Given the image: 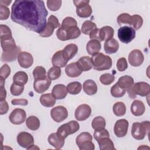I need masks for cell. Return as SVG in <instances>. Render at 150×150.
I'll list each match as a JSON object with an SVG mask.
<instances>
[{"instance_id": "obj_1", "label": "cell", "mask_w": 150, "mask_h": 150, "mask_svg": "<svg viewBox=\"0 0 150 150\" xmlns=\"http://www.w3.org/2000/svg\"><path fill=\"white\" fill-rule=\"evenodd\" d=\"M48 12L40 0H16L11 8V18L27 29L40 33L46 24Z\"/></svg>"}, {"instance_id": "obj_2", "label": "cell", "mask_w": 150, "mask_h": 150, "mask_svg": "<svg viewBox=\"0 0 150 150\" xmlns=\"http://www.w3.org/2000/svg\"><path fill=\"white\" fill-rule=\"evenodd\" d=\"M94 69L103 71L110 69L112 66V59L102 53H98L91 57Z\"/></svg>"}, {"instance_id": "obj_3", "label": "cell", "mask_w": 150, "mask_h": 150, "mask_svg": "<svg viewBox=\"0 0 150 150\" xmlns=\"http://www.w3.org/2000/svg\"><path fill=\"white\" fill-rule=\"evenodd\" d=\"M129 97L134 99L137 95L145 97L150 93V86L147 83L141 81L133 84L127 90Z\"/></svg>"}, {"instance_id": "obj_4", "label": "cell", "mask_w": 150, "mask_h": 150, "mask_svg": "<svg viewBox=\"0 0 150 150\" xmlns=\"http://www.w3.org/2000/svg\"><path fill=\"white\" fill-rule=\"evenodd\" d=\"M149 122L148 121L142 122H134L131 129L132 137L137 140L143 139L146 134L149 135Z\"/></svg>"}, {"instance_id": "obj_5", "label": "cell", "mask_w": 150, "mask_h": 150, "mask_svg": "<svg viewBox=\"0 0 150 150\" xmlns=\"http://www.w3.org/2000/svg\"><path fill=\"white\" fill-rule=\"evenodd\" d=\"M56 33L57 38L60 40L66 41L79 38L81 34V30L77 26L67 29H63L59 27Z\"/></svg>"}, {"instance_id": "obj_6", "label": "cell", "mask_w": 150, "mask_h": 150, "mask_svg": "<svg viewBox=\"0 0 150 150\" xmlns=\"http://www.w3.org/2000/svg\"><path fill=\"white\" fill-rule=\"evenodd\" d=\"M93 137L87 132H83L77 135L76 142L80 150H94V144L92 142Z\"/></svg>"}, {"instance_id": "obj_7", "label": "cell", "mask_w": 150, "mask_h": 150, "mask_svg": "<svg viewBox=\"0 0 150 150\" xmlns=\"http://www.w3.org/2000/svg\"><path fill=\"white\" fill-rule=\"evenodd\" d=\"M79 128V124L77 121L73 120L59 127L57 129V133L64 138H66L68 135L76 132Z\"/></svg>"}, {"instance_id": "obj_8", "label": "cell", "mask_w": 150, "mask_h": 150, "mask_svg": "<svg viewBox=\"0 0 150 150\" xmlns=\"http://www.w3.org/2000/svg\"><path fill=\"white\" fill-rule=\"evenodd\" d=\"M118 38L124 43H129L135 38V30L130 26H124L118 30Z\"/></svg>"}, {"instance_id": "obj_9", "label": "cell", "mask_w": 150, "mask_h": 150, "mask_svg": "<svg viewBox=\"0 0 150 150\" xmlns=\"http://www.w3.org/2000/svg\"><path fill=\"white\" fill-rule=\"evenodd\" d=\"M50 116L55 122H60L67 118L68 111L63 106H56L51 110Z\"/></svg>"}, {"instance_id": "obj_10", "label": "cell", "mask_w": 150, "mask_h": 150, "mask_svg": "<svg viewBox=\"0 0 150 150\" xmlns=\"http://www.w3.org/2000/svg\"><path fill=\"white\" fill-rule=\"evenodd\" d=\"M26 118V114L23 109L15 108L9 116L10 122L15 125H20L23 123Z\"/></svg>"}, {"instance_id": "obj_11", "label": "cell", "mask_w": 150, "mask_h": 150, "mask_svg": "<svg viewBox=\"0 0 150 150\" xmlns=\"http://www.w3.org/2000/svg\"><path fill=\"white\" fill-rule=\"evenodd\" d=\"M128 125V121L125 119H120L117 120L114 127V132L115 135L119 138L125 137L127 134Z\"/></svg>"}, {"instance_id": "obj_12", "label": "cell", "mask_w": 150, "mask_h": 150, "mask_svg": "<svg viewBox=\"0 0 150 150\" xmlns=\"http://www.w3.org/2000/svg\"><path fill=\"white\" fill-rule=\"evenodd\" d=\"M91 107L86 104H81L76 108L74 112V116L77 121H84L87 120L91 115Z\"/></svg>"}, {"instance_id": "obj_13", "label": "cell", "mask_w": 150, "mask_h": 150, "mask_svg": "<svg viewBox=\"0 0 150 150\" xmlns=\"http://www.w3.org/2000/svg\"><path fill=\"white\" fill-rule=\"evenodd\" d=\"M144 60V55L142 52L139 49L132 50L128 55V62L129 64L134 67L141 66Z\"/></svg>"}, {"instance_id": "obj_14", "label": "cell", "mask_w": 150, "mask_h": 150, "mask_svg": "<svg viewBox=\"0 0 150 150\" xmlns=\"http://www.w3.org/2000/svg\"><path fill=\"white\" fill-rule=\"evenodd\" d=\"M17 142L21 146L27 149L33 144L34 138L30 134L26 132H21L17 136Z\"/></svg>"}, {"instance_id": "obj_15", "label": "cell", "mask_w": 150, "mask_h": 150, "mask_svg": "<svg viewBox=\"0 0 150 150\" xmlns=\"http://www.w3.org/2000/svg\"><path fill=\"white\" fill-rule=\"evenodd\" d=\"M1 45L3 52L12 51L18 47L12 35H4L1 36Z\"/></svg>"}, {"instance_id": "obj_16", "label": "cell", "mask_w": 150, "mask_h": 150, "mask_svg": "<svg viewBox=\"0 0 150 150\" xmlns=\"http://www.w3.org/2000/svg\"><path fill=\"white\" fill-rule=\"evenodd\" d=\"M18 62L21 67L27 69L33 64V58L30 53L26 52H22L18 56Z\"/></svg>"}, {"instance_id": "obj_17", "label": "cell", "mask_w": 150, "mask_h": 150, "mask_svg": "<svg viewBox=\"0 0 150 150\" xmlns=\"http://www.w3.org/2000/svg\"><path fill=\"white\" fill-rule=\"evenodd\" d=\"M51 84V80L47 77L45 79L35 80L33 82V88L36 92L43 93L49 88Z\"/></svg>"}, {"instance_id": "obj_18", "label": "cell", "mask_w": 150, "mask_h": 150, "mask_svg": "<svg viewBox=\"0 0 150 150\" xmlns=\"http://www.w3.org/2000/svg\"><path fill=\"white\" fill-rule=\"evenodd\" d=\"M64 139L57 132H53L49 135L47 140L49 143L54 148L59 149L64 146Z\"/></svg>"}, {"instance_id": "obj_19", "label": "cell", "mask_w": 150, "mask_h": 150, "mask_svg": "<svg viewBox=\"0 0 150 150\" xmlns=\"http://www.w3.org/2000/svg\"><path fill=\"white\" fill-rule=\"evenodd\" d=\"M67 87L62 84L55 85L52 91V94L57 100L64 98L67 95Z\"/></svg>"}, {"instance_id": "obj_20", "label": "cell", "mask_w": 150, "mask_h": 150, "mask_svg": "<svg viewBox=\"0 0 150 150\" xmlns=\"http://www.w3.org/2000/svg\"><path fill=\"white\" fill-rule=\"evenodd\" d=\"M68 61L66 60L63 54V51L59 50L56 52L53 56L52 63L54 66L58 67H64L67 63Z\"/></svg>"}, {"instance_id": "obj_21", "label": "cell", "mask_w": 150, "mask_h": 150, "mask_svg": "<svg viewBox=\"0 0 150 150\" xmlns=\"http://www.w3.org/2000/svg\"><path fill=\"white\" fill-rule=\"evenodd\" d=\"M63 54L66 60L69 62V60L71 59L77 53L78 47L74 43H70L67 45L62 50Z\"/></svg>"}, {"instance_id": "obj_22", "label": "cell", "mask_w": 150, "mask_h": 150, "mask_svg": "<svg viewBox=\"0 0 150 150\" xmlns=\"http://www.w3.org/2000/svg\"><path fill=\"white\" fill-rule=\"evenodd\" d=\"M145 107L142 101L140 100H134L131 105V111L135 116H141L144 114Z\"/></svg>"}, {"instance_id": "obj_23", "label": "cell", "mask_w": 150, "mask_h": 150, "mask_svg": "<svg viewBox=\"0 0 150 150\" xmlns=\"http://www.w3.org/2000/svg\"><path fill=\"white\" fill-rule=\"evenodd\" d=\"M21 48L18 46V47L13 50L9 52H3L1 57L2 62H11L15 61L21 53Z\"/></svg>"}, {"instance_id": "obj_24", "label": "cell", "mask_w": 150, "mask_h": 150, "mask_svg": "<svg viewBox=\"0 0 150 150\" xmlns=\"http://www.w3.org/2000/svg\"><path fill=\"white\" fill-rule=\"evenodd\" d=\"M83 71L80 69V68L77 65L76 63H71L69 64L66 66L65 73L66 75L70 77H79Z\"/></svg>"}, {"instance_id": "obj_25", "label": "cell", "mask_w": 150, "mask_h": 150, "mask_svg": "<svg viewBox=\"0 0 150 150\" xmlns=\"http://www.w3.org/2000/svg\"><path fill=\"white\" fill-rule=\"evenodd\" d=\"M76 63L80 69L83 71H88L93 67L91 58L89 56H83L80 57Z\"/></svg>"}, {"instance_id": "obj_26", "label": "cell", "mask_w": 150, "mask_h": 150, "mask_svg": "<svg viewBox=\"0 0 150 150\" xmlns=\"http://www.w3.org/2000/svg\"><path fill=\"white\" fill-rule=\"evenodd\" d=\"M104 50L107 54H112L116 53L119 48L118 41L114 38L109 39L104 43Z\"/></svg>"}, {"instance_id": "obj_27", "label": "cell", "mask_w": 150, "mask_h": 150, "mask_svg": "<svg viewBox=\"0 0 150 150\" xmlns=\"http://www.w3.org/2000/svg\"><path fill=\"white\" fill-rule=\"evenodd\" d=\"M101 47V43L97 40H91L86 45V50L90 55H94L99 52Z\"/></svg>"}, {"instance_id": "obj_28", "label": "cell", "mask_w": 150, "mask_h": 150, "mask_svg": "<svg viewBox=\"0 0 150 150\" xmlns=\"http://www.w3.org/2000/svg\"><path fill=\"white\" fill-rule=\"evenodd\" d=\"M83 90L89 96L95 94L97 91L96 83L93 80H87L83 83Z\"/></svg>"}, {"instance_id": "obj_29", "label": "cell", "mask_w": 150, "mask_h": 150, "mask_svg": "<svg viewBox=\"0 0 150 150\" xmlns=\"http://www.w3.org/2000/svg\"><path fill=\"white\" fill-rule=\"evenodd\" d=\"M40 102L44 107H52L56 103V98L52 93L43 94L40 97Z\"/></svg>"}, {"instance_id": "obj_30", "label": "cell", "mask_w": 150, "mask_h": 150, "mask_svg": "<svg viewBox=\"0 0 150 150\" xmlns=\"http://www.w3.org/2000/svg\"><path fill=\"white\" fill-rule=\"evenodd\" d=\"M101 150H115L114 143L110 137H104L97 141Z\"/></svg>"}, {"instance_id": "obj_31", "label": "cell", "mask_w": 150, "mask_h": 150, "mask_svg": "<svg viewBox=\"0 0 150 150\" xmlns=\"http://www.w3.org/2000/svg\"><path fill=\"white\" fill-rule=\"evenodd\" d=\"M117 83L120 87L127 90L134 84V79L131 76L125 75L120 77Z\"/></svg>"}, {"instance_id": "obj_32", "label": "cell", "mask_w": 150, "mask_h": 150, "mask_svg": "<svg viewBox=\"0 0 150 150\" xmlns=\"http://www.w3.org/2000/svg\"><path fill=\"white\" fill-rule=\"evenodd\" d=\"M28 80V74L22 71L16 72L13 76V83L24 86L26 84Z\"/></svg>"}, {"instance_id": "obj_33", "label": "cell", "mask_w": 150, "mask_h": 150, "mask_svg": "<svg viewBox=\"0 0 150 150\" xmlns=\"http://www.w3.org/2000/svg\"><path fill=\"white\" fill-rule=\"evenodd\" d=\"M106 125L105 119L101 116H97L93 118L91 122L92 128L95 131H99L105 128Z\"/></svg>"}, {"instance_id": "obj_34", "label": "cell", "mask_w": 150, "mask_h": 150, "mask_svg": "<svg viewBox=\"0 0 150 150\" xmlns=\"http://www.w3.org/2000/svg\"><path fill=\"white\" fill-rule=\"evenodd\" d=\"M77 15L80 18L89 17L92 13V8L89 4H85L77 8Z\"/></svg>"}, {"instance_id": "obj_35", "label": "cell", "mask_w": 150, "mask_h": 150, "mask_svg": "<svg viewBox=\"0 0 150 150\" xmlns=\"http://www.w3.org/2000/svg\"><path fill=\"white\" fill-rule=\"evenodd\" d=\"M100 33H101V38L102 41L103 40L107 41L113 38L114 30L111 26H105L102 27L100 29Z\"/></svg>"}, {"instance_id": "obj_36", "label": "cell", "mask_w": 150, "mask_h": 150, "mask_svg": "<svg viewBox=\"0 0 150 150\" xmlns=\"http://www.w3.org/2000/svg\"><path fill=\"white\" fill-rule=\"evenodd\" d=\"M26 125L30 130L36 131L40 127V121L36 116L32 115L26 119Z\"/></svg>"}, {"instance_id": "obj_37", "label": "cell", "mask_w": 150, "mask_h": 150, "mask_svg": "<svg viewBox=\"0 0 150 150\" xmlns=\"http://www.w3.org/2000/svg\"><path fill=\"white\" fill-rule=\"evenodd\" d=\"M97 28V26L95 23L91 21H86L83 22L81 28V32L84 35H89L90 33L95 29Z\"/></svg>"}, {"instance_id": "obj_38", "label": "cell", "mask_w": 150, "mask_h": 150, "mask_svg": "<svg viewBox=\"0 0 150 150\" xmlns=\"http://www.w3.org/2000/svg\"><path fill=\"white\" fill-rule=\"evenodd\" d=\"M67 91L72 95H76L80 93L81 90V84L78 81H73L69 83L67 86Z\"/></svg>"}, {"instance_id": "obj_39", "label": "cell", "mask_w": 150, "mask_h": 150, "mask_svg": "<svg viewBox=\"0 0 150 150\" xmlns=\"http://www.w3.org/2000/svg\"><path fill=\"white\" fill-rule=\"evenodd\" d=\"M114 114L118 117L124 115L126 112V106L122 102H117L115 103L112 107Z\"/></svg>"}, {"instance_id": "obj_40", "label": "cell", "mask_w": 150, "mask_h": 150, "mask_svg": "<svg viewBox=\"0 0 150 150\" xmlns=\"http://www.w3.org/2000/svg\"><path fill=\"white\" fill-rule=\"evenodd\" d=\"M55 28H56L54 26V25H53L51 22L47 21V22L46 23L43 29L40 32L39 35L41 37L48 38L53 34Z\"/></svg>"}, {"instance_id": "obj_41", "label": "cell", "mask_w": 150, "mask_h": 150, "mask_svg": "<svg viewBox=\"0 0 150 150\" xmlns=\"http://www.w3.org/2000/svg\"><path fill=\"white\" fill-rule=\"evenodd\" d=\"M33 76L35 80L45 79L47 77L46 69L42 66H37L33 71Z\"/></svg>"}, {"instance_id": "obj_42", "label": "cell", "mask_w": 150, "mask_h": 150, "mask_svg": "<svg viewBox=\"0 0 150 150\" xmlns=\"http://www.w3.org/2000/svg\"><path fill=\"white\" fill-rule=\"evenodd\" d=\"M47 77L50 80H54L60 77L61 76V70L60 67L53 66L49 69L47 71Z\"/></svg>"}, {"instance_id": "obj_43", "label": "cell", "mask_w": 150, "mask_h": 150, "mask_svg": "<svg viewBox=\"0 0 150 150\" xmlns=\"http://www.w3.org/2000/svg\"><path fill=\"white\" fill-rule=\"evenodd\" d=\"M126 91V90L120 87L117 83L111 88V94L112 96L116 98L122 97L125 94Z\"/></svg>"}, {"instance_id": "obj_44", "label": "cell", "mask_w": 150, "mask_h": 150, "mask_svg": "<svg viewBox=\"0 0 150 150\" xmlns=\"http://www.w3.org/2000/svg\"><path fill=\"white\" fill-rule=\"evenodd\" d=\"M131 27L135 30H138L143 24V19L142 18L138 15H134L131 16Z\"/></svg>"}, {"instance_id": "obj_45", "label": "cell", "mask_w": 150, "mask_h": 150, "mask_svg": "<svg viewBox=\"0 0 150 150\" xmlns=\"http://www.w3.org/2000/svg\"><path fill=\"white\" fill-rule=\"evenodd\" d=\"M132 17L128 13H124L120 14L117 19V22L119 25H122V24H128L131 26Z\"/></svg>"}, {"instance_id": "obj_46", "label": "cell", "mask_w": 150, "mask_h": 150, "mask_svg": "<svg viewBox=\"0 0 150 150\" xmlns=\"http://www.w3.org/2000/svg\"><path fill=\"white\" fill-rule=\"evenodd\" d=\"M77 26V21L75 20V19H74L72 17L68 16L65 18L63 19V21H62L61 26L60 27L63 29H67L73 26Z\"/></svg>"}, {"instance_id": "obj_47", "label": "cell", "mask_w": 150, "mask_h": 150, "mask_svg": "<svg viewBox=\"0 0 150 150\" xmlns=\"http://www.w3.org/2000/svg\"><path fill=\"white\" fill-rule=\"evenodd\" d=\"M115 79V76L110 73H105L102 74L100 77V82L104 85H110Z\"/></svg>"}, {"instance_id": "obj_48", "label": "cell", "mask_w": 150, "mask_h": 150, "mask_svg": "<svg viewBox=\"0 0 150 150\" xmlns=\"http://www.w3.org/2000/svg\"><path fill=\"white\" fill-rule=\"evenodd\" d=\"M24 90V86L13 83L10 88V91L13 96H18L21 95Z\"/></svg>"}, {"instance_id": "obj_49", "label": "cell", "mask_w": 150, "mask_h": 150, "mask_svg": "<svg viewBox=\"0 0 150 150\" xmlns=\"http://www.w3.org/2000/svg\"><path fill=\"white\" fill-rule=\"evenodd\" d=\"M47 6V8L52 11H58L61 5H62V1L58 0V1H51V0H47L46 2Z\"/></svg>"}, {"instance_id": "obj_50", "label": "cell", "mask_w": 150, "mask_h": 150, "mask_svg": "<svg viewBox=\"0 0 150 150\" xmlns=\"http://www.w3.org/2000/svg\"><path fill=\"white\" fill-rule=\"evenodd\" d=\"M11 74V68L7 64L2 66L0 69V79L5 80Z\"/></svg>"}, {"instance_id": "obj_51", "label": "cell", "mask_w": 150, "mask_h": 150, "mask_svg": "<svg viewBox=\"0 0 150 150\" xmlns=\"http://www.w3.org/2000/svg\"><path fill=\"white\" fill-rule=\"evenodd\" d=\"M117 68L118 71H123L128 68V63L125 57L120 58L117 62Z\"/></svg>"}, {"instance_id": "obj_52", "label": "cell", "mask_w": 150, "mask_h": 150, "mask_svg": "<svg viewBox=\"0 0 150 150\" xmlns=\"http://www.w3.org/2000/svg\"><path fill=\"white\" fill-rule=\"evenodd\" d=\"M104 137H110V134L108 131L105 128L103 130L99 131H95L94 132V138L97 141Z\"/></svg>"}, {"instance_id": "obj_53", "label": "cell", "mask_w": 150, "mask_h": 150, "mask_svg": "<svg viewBox=\"0 0 150 150\" xmlns=\"http://www.w3.org/2000/svg\"><path fill=\"white\" fill-rule=\"evenodd\" d=\"M9 14L10 11L8 7L0 5V19L1 21L7 19L9 16Z\"/></svg>"}, {"instance_id": "obj_54", "label": "cell", "mask_w": 150, "mask_h": 150, "mask_svg": "<svg viewBox=\"0 0 150 150\" xmlns=\"http://www.w3.org/2000/svg\"><path fill=\"white\" fill-rule=\"evenodd\" d=\"M90 38L91 40H97L99 42L102 41L101 38V33H100V29H95L93 30L89 35Z\"/></svg>"}, {"instance_id": "obj_55", "label": "cell", "mask_w": 150, "mask_h": 150, "mask_svg": "<svg viewBox=\"0 0 150 150\" xmlns=\"http://www.w3.org/2000/svg\"><path fill=\"white\" fill-rule=\"evenodd\" d=\"M9 110V106L7 101L5 100L3 101H1L0 103V114L4 115L6 114Z\"/></svg>"}, {"instance_id": "obj_56", "label": "cell", "mask_w": 150, "mask_h": 150, "mask_svg": "<svg viewBox=\"0 0 150 150\" xmlns=\"http://www.w3.org/2000/svg\"><path fill=\"white\" fill-rule=\"evenodd\" d=\"M0 28H1V33H0L1 36H4V35H12V32L10 28L7 25L1 24L0 25Z\"/></svg>"}, {"instance_id": "obj_57", "label": "cell", "mask_w": 150, "mask_h": 150, "mask_svg": "<svg viewBox=\"0 0 150 150\" xmlns=\"http://www.w3.org/2000/svg\"><path fill=\"white\" fill-rule=\"evenodd\" d=\"M12 105H27L28 101L26 99L20 98V99H13L11 101Z\"/></svg>"}, {"instance_id": "obj_58", "label": "cell", "mask_w": 150, "mask_h": 150, "mask_svg": "<svg viewBox=\"0 0 150 150\" xmlns=\"http://www.w3.org/2000/svg\"><path fill=\"white\" fill-rule=\"evenodd\" d=\"M47 21L51 22L53 25H54V26H55L56 28L60 27V23H59L57 18L54 15H50L49 16V18H48Z\"/></svg>"}, {"instance_id": "obj_59", "label": "cell", "mask_w": 150, "mask_h": 150, "mask_svg": "<svg viewBox=\"0 0 150 150\" xmlns=\"http://www.w3.org/2000/svg\"><path fill=\"white\" fill-rule=\"evenodd\" d=\"M73 3L74 5L76 6V8H79L80 6H81L85 4H89L90 1L88 0H81V1H73Z\"/></svg>"}, {"instance_id": "obj_60", "label": "cell", "mask_w": 150, "mask_h": 150, "mask_svg": "<svg viewBox=\"0 0 150 150\" xmlns=\"http://www.w3.org/2000/svg\"><path fill=\"white\" fill-rule=\"evenodd\" d=\"M6 96V91L4 87H1V96H0V100L3 101L5 100Z\"/></svg>"}, {"instance_id": "obj_61", "label": "cell", "mask_w": 150, "mask_h": 150, "mask_svg": "<svg viewBox=\"0 0 150 150\" xmlns=\"http://www.w3.org/2000/svg\"><path fill=\"white\" fill-rule=\"evenodd\" d=\"M11 2H12L11 0H9V1H0V5H2V6H7L11 3Z\"/></svg>"}, {"instance_id": "obj_62", "label": "cell", "mask_w": 150, "mask_h": 150, "mask_svg": "<svg viewBox=\"0 0 150 150\" xmlns=\"http://www.w3.org/2000/svg\"><path fill=\"white\" fill-rule=\"evenodd\" d=\"M39 149V148H38V146H36V145H32L31 146H30L29 147H28V148H27V149Z\"/></svg>"}]
</instances>
